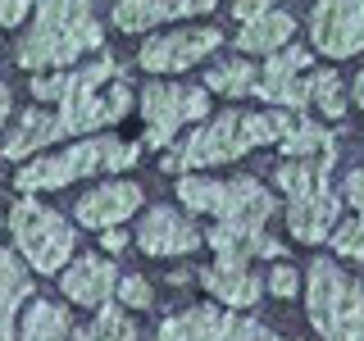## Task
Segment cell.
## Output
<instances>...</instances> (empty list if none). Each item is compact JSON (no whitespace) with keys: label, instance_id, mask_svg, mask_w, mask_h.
Returning <instances> with one entry per match:
<instances>
[{"label":"cell","instance_id":"1","mask_svg":"<svg viewBox=\"0 0 364 341\" xmlns=\"http://www.w3.org/2000/svg\"><path fill=\"white\" fill-rule=\"evenodd\" d=\"M291 128H296V119L287 109H259V114L223 109L219 119H205L178 151L164 155V173H191V168L232 164V159H242L255 146H273V141L282 146V136Z\"/></svg>","mask_w":364,"mask_h":341},{"label":"cell","instance_id":"2","mask_svg":"<svg viewBox=\"0 0 364 341\" xmlns=\"http://www.w3.org/2000/svg\"><path fill=\"white\" fill-rule=\"evenodd\" d=\"M105 41V28L96 23V9L91 5H60V0H50V5H37V14H32V28H23V37L14 45V60L23 68H32V77L41 73V68H55V73H68V64L77 60V55L96 50V45Z\"/></svg>","mask_w":364,"mask_h":341},{"label":"cell","instance_id":"3","mask_svg":"<svg viewBox=\"0 0 364 341\" xmlns=\"http://www.w3.org/2000/svg\"><path fill=\"white\" fill-rule=\"evenodd\" d=\"M141 159V146L132 141H119V136H87V141L68 146L60 155H46V159H32L14 173V187L23 196H37V191H60L77 178H91V173H123Z\"/></svg>","mask_w":364,"mask_h":341},{"label":"cell","instance_id":"4","mask_svg":"<svg viewBox=\"0 0 364 341\" xmlns=\"http://www.w3.org/2000/svg\"><path fill=\"white\" fill-rule=\"evenodd\" d=\"M178 200L191 214H214L223 227H246V232H264L278 200L259 187L255 178H205V173H182L178 178Z\"/></svg>","mask_w":364,"mask_h":341},{"label":"cell","instance_id":"5","mask_svg":"<svg viewBox=\"0 0 364 341\" xmlns=\"http://www.w3.org/2000/svg\"><path fill=\"white\" fill-rule=\"evenodd\" d=\"M305 301H310V323L323 341H364V282L341 273L333 259H314L310 282H305Z\"/></svg>","mask_w":364,"mask_h":341},{"label":"cell","instance_id":"6","mask_svg":"<svg viewBox=\"0 0 364 341\" xmlns=\"http://www.w3.org/2000/svg\"><path fill=\"white\" fill-rule=\"evenodd\" d=\"M9 237H14L18 255L28 259V269H37V273H64L73 264L77 227L60 210L41 205L37 196H23L9 210Z\"/></svg>","mask_w":364,"mask_h":341},{"label":"cell","instance_id":"7","mask_svg":"<svg viewBox=\"0 0 364 341\" xmlns=\"http://www.w3.org/2000/svg\"><path fill=\"white\" fill-rule=\"evenodd\" d=\"M141 119H146V141L141 151H168L182 123L210 119V91L205 87H182V82H146L141 96Z\"/></svg>","mask_w":364,"mask_h":341},{"label":"cell","instance_id":"8","mask_svg":"<svg viewBox=\"0 0 364 341\" xmlns=\"http://www.w3.org/2000/svg\"><path fill=\"white\" fill-rule=\"evenodd\" d=\"M223 37L219 28H173V32H159L141 45V55H136V64L146 68V73H182V68L200 64L210 50H219Z\"/></svg>","mask_w":364,"mask_h":341},{"label":"cell","instance_id":"9","mask_svg":"<svg viewBox=\"0 0 364 341\" xmlns=\"http://www.w3.org/2000/svg\"><path fill=\"white\" fill-rule=\"evenodd\" d=\"M310 45L328 60H350L364 50V5H314Z\"/></svg>","mask_w":364,"mask_h":341},{"label":"cell","instance_id":"10","mask_svg":"<svg viewBox=\"0 0 364 341\" xmlns=\"http://www.w3.org/2000/svg\"><path fill=\"white\" fill-rule=\"evenodd\" d=\"M305 68H310V50H305V45H287V50L269 55V64H259L255 96L273 100L278 109H305V105H310Z\"/></svg>","mask_w":364,"mask_h":341},{"label":"cell","instance_id":"11","mask_svg":"<svg viewBox=\"0 0 364 341\" xmlns=\"http://www.w3.org/2000/svg\"><path fill=\"white\" fill-rule=\"evenodd\" d=\"M141 187H136L132 178H109L100 182L96 191H87L82 200L73 205V219L82 227H96V232H109V227H123L132 219L136 210H141Z\"/></svg>","mask_w":364,"mask_h":341},{"label":"cell","instance_id":"12","mask_svg":"<svg viewBox=\"0 0 364 341\" xmlns=\"http://www.w3.org/2000/svg\"><path fill=\"white\" fill-rule=\"evenodd\" d=\"M136 246H141L146 255H191V250L205 246V232L187 214L168 210V205H155V210H146L141 223H136Z\"/></svg>","mask_w":364,"mask_h":341},{"label":"cell","instance_id":"13","mask_svg":"<svg viewBox=\"0 0 364 341\" xmlns=\"http://www.w3.org/2000/svg\"><path fill=\"white\" fill-rule=\"evenodd\" d=\"M128 109H132L128 82H114L109 91H91V96L64 100L60 105V128H64V136H87V132H100V128H109V123H119Z\"/></svg>","mask_w":364,"mask_h":341},{"label":"cell","instance_id":"14","mask_svg":"<svg viewBox=\"0 0 364 341\" xmlns=\"http://www.w3.org/2000/svg\"><path fill=\"white\" fill-rule=\"evenodd\" d=\"M60 291L73 305L100 310V305H109V296L119 291V269H114L109 255H73V264L60 273Z\"/></svg>","mask_w":364,"mask_h":341},{"label":"cell","instance_id":"15","mask_svg":"<svg viewBox=\"0 0 364 341\" xmlns=\"http://www.w3.org/2000/svg\"><path fill=\"white\" fill-rule=\"evenodd\" d=\"M287 223H291V237L305 242V246L328 242L341 223V200L328 187L314 191V196H305V200H287Z\"/></svg>","mask_w":364,"mask_h":341},{"label":"cell","instance_id":"16","mask_svg":"<svg viewBox=\"0 0 364 341\" xmlns=\"http://www.w3.org/2000/svg\"><path fill=\"white\" fill-rule=\"evenodd\" d=\"M210 0H187V5H164V0H123V5L109 9L114 28L119 32H146L159 28V23H173V18H200L210 14Z\"/></svg>","mask_w":364,"mask_h":341},{"label":"cell","instance_id":"17","mask_svg":"<svg viewBox=\"0 0 364 341\" xmlns=\"http://www.w3.org/2000/svg\"><path fill=\"white\" fill-rule=\"evenodd\" d=\"M60 136H64L60 114H50V109L32 105L28 114H18V123L5 132V141H0V155H5V159H28V155L46 151V146H55Z\"/></svg>","mask_w":364,"mask_h":341},{"label":"cell","instance_id":"18","mask_svg":"<svg viewBox=\"0 0 364 341\" xmlns=\"http://www.w3.org/2000/svg\"><path fill=\"white\" fill-rule=\"evenodd\" d=\"M205 246H214L219 264H242V269L255 255H264V259H278L282 255V246L273 242L269 232H246V227H223V223H214L210 232H205Z\"/></svg>","mask_w":364,"mask_h":341},{"label":"cell","instance_id":"19","mask_svg":"<svg viewBox=\"0 0 364 341\" xmlns=\"http://www.w3.org/2000/svg\"><path fill=\"white\" fill-rule=\"evenodd\" d=\"M32 301V278L9 246H0V341H18V305Z\"/></svg>","mask_w":364,"mask_h":341},{"label":"cell","instance_id":"20","mask_svg":"<svg viewBox=\"0 0 364 341\" xmlns=\"http://www.w3.org/2000/svg\"><path fill=\"white\" fill-rule=\"evenodd\" d=\"M291 32H296V18L287 14V9L269 5L259 18H250V23L237 28V50L242 55H278V50H287Z\"/></svg>","mask_w":364,"mask_h":341},{"label":"cell","instance_id":"21","mask_svg":"<svg viewBox=\"0 0 364 341\" xmlns=\"http://www.w3.org/2000/svg\"><path fill=\"white\" fill-rule=\"evenodd\" d=\"M196 282L214 296V301L232 305V310H246V305L259 301V278L250 269H242V264H214V269L196 273Z\"/></svg>","mask_w":364,"mask_h":341},{"label":"cell","instance_id":"22","mask_svg":"<svg viewBox=\"0 0 364 341\" xmlns=\"http://www.w3.org/2000/svg\"><path fill=\"white\" fill-rule=\"evenodd\" d=\"M337 155H318V159H282L273 168V182L287 191V200H305L314 191L328 187V168H333Z\"/></svg>","mask_w":364,"mask_h":341},{"label":"cell","instance_id":"23","mask_svg":"<svg viewBox=\"0 0 364 341\" xmlns=\"http://www.w3.org/2000/svg\"><path fill=\"white\" fill-rule=\"evenodd\" d=\"M73 337V318L64 305L55 301H28V310L18 318V341H68Z\"/></svg>","mask_w":364,"mask_h":341},{"label":"cell","instance_id":"24","mask_svg":"<svg viewBox=\"0 0 364 341\" xmlns=\"http://www.w3.org/2000/svg\"><path fill=\"white\" fill-rule=\"evenodd\" d=\"M223 328V310L214 305H196V310H182V314H168L159 323V341H214Z\"/></svg>","mask_w":364,"mask_h":341},{"label":"cell","instance_id":"25","mask_svg":"<svg viewBox=\"0 0 364 341\" xmlns=\"http://www.w3.org/2000/svg\"><path fill=\"white\" fill-rule=\"evenodd\" d=\"M255 82H259V68L250 60H219V64H210V73H205V91H219L228 100L255 96Z\"/></svg>","mask_w":364,"mask_h":341},{"label":"cell","instance_id":"26","mask_svg":"<svg viewBox=\"0 0 364 341\" xmlns=\"http://www.w3.org/2000/svg\"><path fill=\"white\" fill-rule=\"evenodd\" d=\"M68 341H136V323L128 318L123 305H100L87 328H73Z\"/></svg>","mask_w":364,"mask_h":341},{"label":"cell","instance_id":"27","mask_svg":"<svg viewBox=\"0 0 364 341\" xmlns=\"http://www.w3.org/2000/svg\"><path fill=\"white\" fill-rule=\"evenodd\" d=\"M282 155L287 159H318V155H337L333 136L318 123H296V128L282 136Z\"/></svg>","mask_w":364,"mask_h":341},{"label":"cell","instance_id":"28","mask_svg":"<svg viewBox=\"0 0 364 341\" xmlns=\"http://www.w3.org/2000/svg\"><path fill=\"white\" fill-rule=\"evenodd\" d=\"M305 91H310V105L323 109L328 119H341V114H346V96H341L337 68H318V73H310L305 77Z\"/></svg>","mask_w":364,"mask_h":341},{"label":"cell","instance_id":"29","mask_svg":"<svg viewBox=\"0 0 364 341\" xmlns=\"http://www.w3.org/2000/svg\"><path fill=\"white\" fill-rule=\"evenodd\" d=\"M328 246H333L337 255H346V259H364V219L337 223V232L328 237Z\"/></svg>","mask_w":364,"mask_h":341},{"label":"cell","instance_id":"30","mask_svg":"<svg viewBox=\"0 0 364 341\" xmlns=\"http://www.w3.org/2000/svg\"><path fill=\"white\" fill-rule=\"evenodd\" d=\"M119 305L123 310H146V305L155 301V291H151V282L146 278H136V273H128V278H119Z\"/></svg>","mask_w":364,"mask_h":341},{"label":"cell","instance_id":"31","mask_svg":"<svg viewBox=\"0 0 364 341\" xmlns=\"http://www.w3.org/2000/svg\"><path fill=\"white\" fill-rule=\"evenodd\" d=\"M264 282H269V291H273V296H282V301H291V296L301 291V273H296L291 264H282V259L273 264V273H269Z\"/></svg>","mask_w":364,"mask_h":341},{"label":"cell","instance_id":"32","mask_svg":"<svg viewBox=\"0 0 364 341\" xmlns=\"http://www.w3.org/2000/svg\"><path fill=\"white\" fill-rule=\"evenodd\" d=\"M64 96H68V73L32 77V100H60V105H64Z\"/></svg>","mask_w":364,"mask_h":341},{"label":"cell","instance_id":"33","mask_svg":"<svg viewBox=\"0 0 364 341\" xmlns=\"http://www.w3.org/2000/svg\"><path fill=\"white\" fill-rule=\"evenodd\" d=\"M28 14H32V5H23V0H5V5H0V28H18Z\"/></svg>","mask_w":364,"mask_h":341},{"label":"cell","instance_id":"34","mask_svg":"<svg viewBox=\"0 0 364 341\" xmlns=\"http://www.w3.org/2000/svg\"><path fill=\"white\" fill-rule=\"evenodd\" d=\"M346 200H350V210H360V219H364V168L346 173Z\"/></svg>","mask_w":364,"mask_h":341},{"label":"cell","instance_id":"35","mask_svg":"<svg viewBox=\"0 0 364 341\" xmlns=\"http://www.w3.org/2000/svg\"><path fill=\"white\" fill-rule=\"evenodd\" d=\"M100 246H105V255L114 259L123 246H128V232H123V227H109V232H100Z\"/></svg>","mask_w":364,"mask_h":341},{"label":"cell","instance_id":"36","mask_svg":"<svg viewBox=\"0 0 364 341\" xmlns=\"http://www.w3.org/2000/svg\"><path fill=\"white\" fill-rule=\"evenodd\" d=\"M264 9H269L264 0H242V5H232V14L242 18V23H250V18H259V14H264Z\"/></svg>","mask_w":364,"mask_h":341},{"label":"cell","instance_id":"37","mask_svg":"<svg viewBox=\"0 0 364 341\" xmlns=\"http://www.w3.org/2000/svg\"><path fill=\"white\" fill-rule=\"evenodd\" d=\"M5 119H9V87L0 82V128H5ZM0 136H5V132H0Z\"/></svg>","mask_w":364,"mask_h":341},{"label":"cell","instance_id":"38","mask_svg":"<svg viewBox=\"0 0 364 341\" xmlns=\"http://www.w3.org/2000/svg\"><path fill=\"white\" fill-rule=\"evenodd\" d=\"M355 105L364 109V68H360V73H355Z\"/></svg>","mask_w":364,"mask_h":341}]
</instances>
